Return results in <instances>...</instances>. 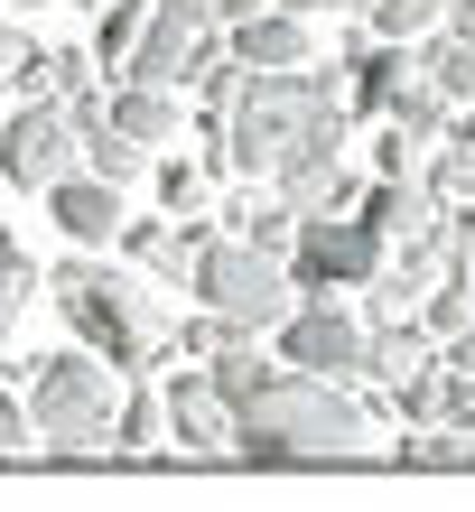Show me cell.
I'll return each mask as SVG.
<instances>
[{"label":"cell","mask_w":475,"mask_h":512,"mask_svg":"<svg viewBox=\"0 0 475 512\" xmlns=\"http://www.w3.org/2000/svg\"><path fill=\"white\" fill-rule=\"evenodd\" d=\"M205 159L233 168V177H280L289 159H345V94H336V75H317V66L243 75V94L224 103Z\"/></svg>","instance_id":"1"},{"label":"cell","mask_w":475,"mask_h":512,"mask_svg":"<svg viewBox=\"0 0 475 512\" xmlns=\"http://www.w3.org/2000/svg\"><path fill=\"white\" fill-rule=\"evenodd\" d=\"M38 280L56 289V308H66V326L84 336V354H94V364L131 373V382L150 373V364H168V298H159V280H140L131 261L75 252V261L38 270Z\"/></svg>","instance_id":"2"},{"label":"cell","mask_w":475,"mask_h":512,"mask_svg":"<svg viewBox=\"0 0 475 512\" xmlns=\"http://www.w3.org/2000/svg\"><path fill=\"white\" fill-rule=\"evenodd\" d=\"M373 410L345 382H308V373H271L233 410V457L261 466H308V457H373Z\"/></svg>","instance_id":"3"},{"label":"cell","mask_w":475,"mask_h":512,"mask_svg":"<svg viewBox=\"0 0 475 512\" xmlns=\"http://www.w3.org/2000/svg\"><path fill=\"white\" fill-rule=\"evenodd\" d=\"M112 401H122V373L94 364V354H28V429L56 457H103L112 447Z\"/></svg>","instance_id":"4"},{"label":"cell","mask_w":475,"mask_h":512,"mask_svg":"<svg viewBox=\"0 0 475 512\" xmlns=\"http://www.w3.org/2000/svg\"><path fill=\"white\" fill-rule=\"evenodd\" d=\"M187 289L205 298V317H224L233 336H271V326L299 308V289H289V270H280V252H252V243H205L196 261H187Z\"/></svg>","instance_id":"5"},{"label":"cell","mask_w":475,"mask_h":512,"mask_svg":"<svg viewBox=\"0 0 475 512\" xmlns=\"http://www.w3.org/2000/svg\"><path fill=\"white\" fill-rule=\"evenodd\" d=\"M215 56H224L215 0H150V28H140V47L122 56V75H112V84H140V94H187V84H205Z\"/></svg>","instance_id":"6"},{"label":"cell","mask_w":475,"mask_h":512,"mask_svg":"<svg viewBox=\"0 0 475 512\" xmlns=\"http://www.w3.org/2000/svg\"><path fill=\"white\" fill-rule=\"evenodd\" d=\"M382 252H392V243H382L364 215H308L299 233H289L280 270H289L299 298H326V289H364L373 270H382Z\"/></svg>","instance_id":"7"},{"label":"cell","mask_w":475,"mask_h":512,"mask_svg":"<svg viewBox=\"0 0 475 512\" xmlns=\"http://www.w3.org/2000/svg\"><path fill=\"white\" fill-rule=\"evenodd\" d=\"M280 373H308V382H364V317L336 308V298H299L280 326Z\"/></svg>","instance_id":"8"},{"label":"cell","mask_w":475,"mask_h":512,"mask_svg":"<svg viewBox=\"0 0 475 512\" xmlns=\"http://www.w3.org/2000/svg\"><path fill=\"white\" fill-rule=\"evenodd\" d=\"M75 168H84V149L66 131V112L56 103H19L10 131H0V177H10L19 196H47L56 177H75Z\"/></svg>","instance_id":"9"},{"label":"cell","mask_w":475,"mask_h":512,"mask_svg":"<svg viewBox=\"0 0 475 512\" xmlns=\"http://www.w3.org/2000/svg\"><path fill=\"white\" fill-rule=\"evenodd\" d=\"M47 215L66 224L75 252H112V243H122V187H103V177H84V168L47 187Z\"/></svg>","instance_id":"10"},{"label":"cell","mask_w":475,"mask_h":512,"mask_svg":"<svg viewBox=\"0 0 475 512\" xmlns=\"http://www.w3.org/2000/svg\"><path fill=\"white\" fill-rule=\"evenodd\" d=\"M159 410H168V438L187 447V457H224V447H233V410L215 401L205 364H196V373H177V382L159 391Z\"/></svg>","instance_id":"11"},{"label":"cell","mask_w":475,"mask_h":512,"mask_svg":"<svg viewBox=\"0 0 475 512\" xmlns=\"http://www.w3.org/2000/svg\"><path fill=\"white\" fill-rule=\"evenodd\" d=\"M224 56H233L243 75H299V66H308V19L252 10L243 28H224Z\"/></svg>","instance_id":"12"},{"label":"cell","mask_w":475,"mask_h":512,"mask_svg":"<svg viewBox=\"0 0 475 512\" xmlns=\"http://www.w3.org/2000/svg\"><path fill=\"white\" fill-rule=\"evenodd\" d=\"M345 66H354V84H345V103L364 112V122H382L410 84H420V66H410V47H392V38H354L345 47Z\"/></svg>","instance_id":"13"},{"label":"cell","mask_w":475,"mask_h":512,"mask_svg":"<svg viewBox=\"0 0 475 512\" xmlns=\"http://www.w3.org/2000/svg\"><path fill=\"white\" fill-rule=\"evenodd\" d=\"M261 187L280 196L289 224H308V215H354V177H345V159H289L280 177H261Z\"/></svg>","instance_id":"14"},{"label":"cell","mask_w":475,"mask_h":512,"mask_svg":"<svg viewBox=\"0 0 475 512\" xmlns=\"http://www.w3.org/2000/svg\"><path fill=\"white\" fill-rule=\"evenodd\" d=\"M354 215H364L382 243H410V233L438 224V196L420 187V177H373V187H354Z\"/></svg>","instance_id":"15"},{"label":"cell","mask_w":475,"mask_h":512,"mask_svg":"<svg viewBox=\"0 0 475 512\" xmlns=\"http://www.w3.org/2000/svg\"><path fill=\"white\" fill-rule=\"evenodd\" d=\"M429 364H438V345H429V326H420V317L373 326V336H364V382H373V391H392V382L429 373Z\"/></svg>","instance_id":"16"},{"label":"cell","mask_w":475,"mask_h":512,"mask_svg":"<svg viewBox=\"0 0 475 512\" xmlns=\"http://www.w3.org/2000/svg\"><path fill=\"white\" fill-rule=\"evenodd\" d=\"M410 66H420V84H429L438 103L475 112V38H448V28H438V38H420V47H410Z\"/></svg>","instance_id":"17"},{"label":"cell","mask_w":475,"mask_h":512,"mask_svg":"<svg viewBox=\"0 0 475 512\" xmlns=\"http://www.w3.org/2000/svg\"><path fill=\"white\" fill-rule=\"evenodd\" d=\"M103 131H112V140H131V149H159V140H177V94H140V84H112Z\"/></svg>","instance_id":"18"},{"label":"cell","mask_w":475,"mask_h":512,"mask_svg":"<svg viewBox=\"0 0 475 512\" xmlns=\"http://www.w3.org/2000/svg\"><path fill=\"white\" fill-rule=\"evenodd\" d=\"M420 187L438 196V215H448V205H475V112L448 122V140H438L429 168H420Z\"/></svg>","instance_id":"19"},{"label":"cell","mask_w":475,"mask_h":512,"mask_svg":"<svg viewBox=\"0 0 475 512\" xmlns=\"http://www.w3.org/2000/svg\"><path fill=\"white\" fill-rule=\"evenodd\" d=\"M224 243H252V252H289V233H299V224H289L280 215V196L271 187H261V177H243V187H233V205H224Z\"/></svg>","instance_id":"20"},{"label":"cell","mask_w":475,"mask_h":512,"mask_svg":"<svg viewBox=\"0 0 475 512\" xmlns=\"http://www.w3.org/2000/svg\"><path fill=\"white\" fill-rule=\"evenodd\" d=\"M122 252H131V270H140V280H187V243H177V224H159V215H122Z\"/></svg>","instance_id":"21"},{"label":"cell","mask_w":475,"mask_h":512,"mask_svg":"<svg viewBox=\"0 0 475 512\" xmlns=\"http://www.w3.org/2000/svg\"><path fill=\"white\" fill-rule=\"evenodd\" d=\"M271 373H280V354H261V336H233L224 354H205V382H215V401H224V410H243Z\"/></svg>","instance_id":"22"},{"label":"cell","mask_w":475,"mask_h":512,"mask_svg":"<svg viewBox=\"0 0 475 512\" xmlns=\"http://www.w3.org/2000/svg\"><path fill=\"white\" fill-rule=\"evenodd\" d=\"M112 447H122V457H150V447H168V410H159L150 382H131L122 401H112Z\"/></svg>","instance_id":"23"},{"label":"cell","mask_w":475,"mask_h":512,"mask_svg":"<svg viewBox=\"0 0 475 512\" xmlns=\"http://www.w3.org/2000/svg\"><path fill=\"white\" fill-rule=\"evenodd\" d=\"M364 10H373V38H392V47H420V38H438L448 0H364Z\"/></svg>","instance_id":"24"},{"label":"cell","mask_w":475,"mask_h":512,"mask_svg":"<svg viewBox=\"0 0 475 512\" xmlns=\"http://www.w3.org/2000/svg\"><path fill=\"white\" fill-rule=\"evenodd\" d=\"M382 122H392V131H410V140H429V149H438V140H448V122H457V103H438V94H429V84H410V94H401L392 112H382Z\"/></svg>","instance_id":"25"},{"label":"cell","mask_w":475,"mask_h":512,"mask_svg":"<svg viewBox=\"0 0 475 512\" xmlns=\"http://www.w3.org/2000/svg\"><path fill=\"white\" fill-rule=\"evenodd\" d=\"M84 177H103V187H131V177H150V149H131V140L94 131V140H84Z\"/></svg>","instance_id":"26"},{"label":"cell","mask_w":475,"mask_h":512,"mask_svg":"<svg viewBox=\"0 0 475 512\" xmlns=\"http://www.w3.org/2000/svg\"><path fill=\"white\" fill-rule=\"evenodd\" d=\"M392 410L401 419H420V429H448V373H410V382H392Z\"/></svg>","instance_id":"27"},{"label":"cell","mask_w":475,"mask_h":512,"mask_svg":"<svg viewBox=\"0 0 475 512\" xmlns=\"http://www.w3.org/2000/svg\"><path fill=\"white\" fill-rule=\"evenodd\" d=\"M150 187L168 215H205V168L196 159H150Z\"/></svg>","instance_id":"28"},{"label":"cell","mask_w":475,"mask_h":512,"mask_svg":"<svg viewBox=\"0 0 475 512\" xmlns=\"http://www.w3.org/2000/svg\"><path fill=\"white\" fill-rule=\"evenodd\" d=\"M420 326H429V345H448V336H466V326H475V298H466L457 280H438V289L420 298Z\"/></svg>","instance_id":"29"},{"label":"cell","mask_w":475,"mask_h":512,"mask_svg":"<svg viewBox=\"0 0 475 512\" xmlns=\"http://www.w3.org/2000/svg\"><path fill=\"white\" fill-rule=\"evenodd\" d=\"M401 466H475V429H420V438H401Z\"/></svg>","instance_id":"30"},{"label":"cell","mask_w":475,"mask_h":512,"mask_svg":"<svg viewBox=\"0 0 475 512\" xmlns=\"http://www.w3.org/2000/svg\"><path fill=\"white\" fill-rule=\"evenodd\" d=\"M28 289H38V261L10 252V261H0V345H10V326L28 317Z\"/></svg>","instance_id":"31"},{"label":"cell","mask_w":475,"mask_h":512,"mask_svg":"<svg viewBox=\"0 0 475 512\" xmlns=\"http://www.w3.org/2000/svg\"><path fill=\"white\" fill-rule=\"evenodd\" d=\"M47 84H56L47 103H66V94H84V84H103V66H94V47H47Z\"/></svg>","instance_id":"32"},{"label":"cell","mask_w":475,"mask_h":512,"mask_svg":"<svg viewBox=\"0 0 475 512\" xmlns=\"http://www.w3.org/2000/svg\"><path fill=\"white\" fill-rule=\"evenodd\" d=\"M373 168H382V177H420V168H429V140H410V131H392V122H382Z\"/></svg>","instance_id":"33"},{"label":"cell","mask_w":475,"mask_h":512,"mask_svg":"<svg viewBox=\"0 0 475 512\" xmlns=\"http://www.w3.org/2000/svg\"><path fill=\"white\" fill-rule=\"evenodd\" d=\"M28 447H38V429H28V401H10V391H0V457H28Z\"/></svg>","instance_id":"34"},{"label":"cell","mask_w":475,"mask_h":512,"mask_svg":"<svg viewBox=\"0 0 475 512\" xmlns=\"http://www.w3.org/2000/svg\"><path fill=\"white\" fill-rule=\"evenodd\" d=\"M28 56H38V38H19V28H10V19H0V94H10V75L28 66Z\"/></svg>","instance_id":"35"},{"label":"cell","mask_w":475,"mask_h":512,"mask_svg":"<svg viewBox=\"0 0 475 512\" xmlns=\"http://www.w3.org/2000/svg\"><path fill=\"white\" fill-rule=\"evenodd\" d=\"M261 10H289V19H317V10H364V0H261Z\"/></svg>","instance_id":"36"},{"label":"cell","mask_w":475,"mask_h":512,"mask_svg":"<svg viewBox=\"0 0 475 512\" xmlns=\"http://www.w3.org/2000/svg\"><path fill=\"white\" fill-rule=\"evenodd\" d=\"M252 10H261V0H215V28H243Z\"/></svg>","instance_id":"37"},{"label":"cell","mask_w":475,"mask_h":512,"mask_svg":"<svg viewBox=\"0 0 475 512\" xmlns=\"http://www.w3.org/2000/svg\"><path fill=\"white\" fill-rule=\"evenodd\" d=\"M10 252H19V233H10V224H0V261H10Z\"/></svg>","instance_id":"38"},{"label":"cell","mask_w":475,"mask_h":512,"mask_svg":"<svg viewBox=\"0 0 475 512\" xmlns=\"http://www.w3.org/2000/svg\"><path fill=\"white\" fill-rule=\"evenodd\" d=\"M75 10H112V0H75Z\"/></svg>","instance_id":"39"},{"label":"cell","mask_w":475,"mask_h":512,"mask_svg":"<svg viewBox=\"0 0 475 512\" xmlns=\"http://www.w3.org/2000/svg\"><path fill=\"white\" fill-rule=\"evenodd\" d=\"M19 10H47V0H19Z\"/></svg>","instance_id":"40"}]
</instances>
